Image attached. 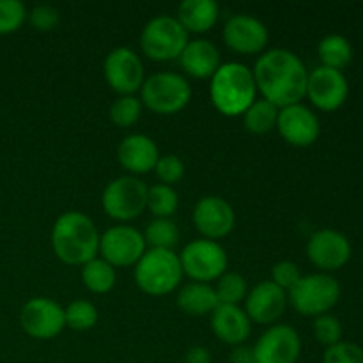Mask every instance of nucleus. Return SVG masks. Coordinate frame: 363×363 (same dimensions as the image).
<instances>
[{"mask_svg":"<svg viewBox=\"0 0 363 363\" xmlns=\"http://www.w3.org/2000/svg\"><path fill=\"white\" fill-rule=\"evenodd\" d=\"M64 319L74 332H87L98 323V308L87 300H74L64 308Z\"/></svg>","mask_w":363,"mask_h":363,"instance_id":"obj_31","label":"nucleus"},{"mask_svg":"<svg viewBox=\"0 0 363 363\" xmlns=\"http://www.w3.org/2000/svg\"><path fill=\"white\" fill-rule=\"evenodd\" d=\"M52 247L62 262L71 266H84L98 255L99 233L91 216L85 213H62L53 223Z\"/></svg>","mask_w":363,"mask_h":363,"instance_id":"obj_2","label":"nucleus"},{"mask_svg":"<svg viewBox=\"0 0 363 363\" xmlns=\"http://www.w3.org/2000/svg\"><path fill=\"white\" fill-rule=\"evenodd\" d=\"M230 363H255L252 347L243 346V344L234 347L233 353H230Z\"/></svg>","mask_w":363,"mask_h":363,"instance_id":"obj_40","label":"nucleus"},{"mask_svg":"<svg viewBox=\"0 0 363 363\" xmlns=\"http://www.w3.org/2000/svg\"><path fill=\"white\" fill-rule=\"evenodd\" d=\"M220 16L216 0H183L177 7V20L186 32L204 34L215 27Z\"/></svg>","mask_w":363,"mask_h":363,"instance_id":"obj_23","label":"nucleus"},{"mask_svg":"<svg viewBox=\"0 0 363 363\" xmlns=\"http://www.w3.org/2000/svg\"><path fill=\"white\" fill-rule=\"evenodd\" d=\"M353 248L350 240L335 229L315 230L307 243V255L323 273L337 272L350 262Z\"/></svg>","mask_w":363,"mask_h":363,"instance_id":"obj_14","label":"nucleus"},{"mask_svg":"<svg viewBox=\"0 0 363 363\" xmlns=\"http://www.w3.org/2000/svg\"><path fill=\"white\" fill-rule=\"evenodd\" d=\"M179 208V195L172 186L155 184L147 190V209L156 218H170Z\"/></svg>","mask_w":363,"mask_h":363,"instance_id":"obj_29","label":"nucleus"},{"mask_svg":"<svg viewBox=\"0 0 363 363\" xmlns=\"http://www.w3.org/2000/svg\"><path fill=\"white\" fill-rule=\"evenodd\" d=\"M287 300L301 315L318 318L328 314L340 300V284L330 273H312L301 277L300 282L289 291Z\"/></svg>","mask_w":363,"mask_h":363,"instance_id":"obj_5","label":"nucleus"},{"mask_svg":"<svg viewBox=\"0 0 363 363\" xmlns=\"http://www.w3.org/2000/svg\"><path fill=\"white\" fill-rule=\"evenodd\" d=\"M254 73L241 62L220 64L216 73L211 77L209 98L220 113L227 117L240 116L255 101Z\"/></svg>","mask_w":363,"mask_h":363,"instance_id":"obj_3","label":"nucleus"},{"mask_svg":"<svg viewBox=\"0 0 363 363\" xmlns=\"http://www.w3.org/2000/svg\"><path fill=\"white\" fill-rule=\"evenodd\" d=\"M183 275H188L191 282L209 284L218 280L225 273L229 259L227 252L218 241L194 240L183 248L179 255Z\"/></svg>","mask_w":363,"mask_h":363,"instance_id":"obj_9","label":"nucleus"},{"mask_svg":"<svg viewBox=\"0 0 363 363\" xmlns=\"http://www.w3.org/2000/svg\"><path fill=\"white\" fill-rule=\"evenodd\" d=\"M188 41V32L179 20L170 14H158L151 18L140 32L142 52L158 62L179 57Z\"/></svg>","mask_w":363,"mask_h":363,"instance_id":"obj_7","label":"nucleus"},{"mask_svg":"<svg viewBox=\"0 0 363 363\" xmlns=\"http://www.w3.org/2000/svg\"><path fill=\"white\" fill-rule=\"evenodd\" d=\"M318 55L321 59V66L342 71L353 59V46L344 35L328 34L319 41Z\"/></svg>","mask_w":363,"mask_h":363,"instance_id":"obj_25","label":"nucleus"},{"mask_svg":"<svg viewBox=\"0 0 363 363\" xmlns=\"http://www.w3.org/2000/svg\"><path fill=\"white\" fill-rule=\"evenodd\" d=\"M28 13L20 0H0V35L16 32L27 20Z\"/></svg>","mask_w":363,"mask_h":363,"instance_id":"obj_33","label":"nucleus"},{"mask_svg":"<svg viewBox=\"0 0 363 363\" xmlns=\"http://www.w3.org/2000/svg\"><path fill=\"white\" fill-rule=\"evenodd\" d=\"M179 60L190 77L211 78L220 67V52L209 39H194L184 46Z\"/></svg>","mask_w":363,"mask_h":363,"instance_id":"obj_22","label":"nucleus"},{"mask_svg":"<svg viewBox=\"0 0 363 363\" xmlns=\"http://www.w3.org/2000/svg\"><path fill=\"white\" fill-rule=\"evenodd\" d=\"M223 43L238 53H259L266 48L269 32L252 14H234L223 25Z\"/></svg>","mask_w":363,"mask_h":363,"instance_id":"obj_18","label":"nucleus"},{"mask_svg":"<svg viewBox=\"0 0 363 363\" xmlns=\"http://www.w3.org/2000/svg\"><path fill=\"white\" fill-rule=\"evenodd\" d=\"M135 282L138 289L151 296H165L177 289L183 279L179 255L174 250L149 248L135 264Z\"/></svg>","mask_w":363,"mask_h":363,"instance_id":"obj_4","label":"nucleus"},{"mask_svg":"<svg viewBox=\"0 0 363 363\" xmlns=\"http://www.w3.org/2000/svg\"><path fill=\"white\" fill-rule=\"evenodd\" d=\"M82 280L94 294H105L116 286V268L103 257H94L82 266Z\"/></svg>","mask_w":363,"mask_h":363,"instance_id":"obj_26","label":"nucleus"},{"mask_svg":"<svg viewBox=\"0 0 363 363\" xmlns=\"http://www.w3.org/2000/svg\"><path fill=\"white\" fill-rule=\"evenodd\" d=\"M287 293L272 280L259 282L245 298V312L257 325H273L286 312Z\"/></svg>","mask_w":363,"mask_h":363,"instance_id":"obj_19","label":"nucleus"},{"mask_svg":"<svg viewBox=\"0 0 363 363\" xmlns=\"http://www.w3.org/2000/svg\"><path fill=\"white\" fill-rule=\"evenodd\" d=\"M27 18L35 30L48 32L59 25L60 14L53 6H45V4H43V6H35L34 9L28 13Z\"/></svg>","mask_w":363,"mask_h":363,"instance_id":"obj_38","label":"nucleus"},{"mask_svg":"<svg viewBox=\"0 0 363 363\" xmlns=\"http://www.w3.org/2000/svg\"><path fill=\"white\" fill-rule=\"evenodd\" d=\"M184 363H211V353L202 346H194L184 354Z\"/></svg>","mask_w":363,"mask_h":363,"instance_id":"obj_39","label":"nucleus"},{"mask_svg":"<svg viewBox=\"0 0 363 363\" xmlns=\"http://www.w3.org/2000/svg\"><path fill=\"white\" fill-rule=\"evenodd\" d=\"M277 130L287 144L294 147H308L318 140L321 124L318 116L308 106L296 103L280 108L277 119Z\"/></svg>","mask_w":363,"mask_h":363,"instance_id":"obj_16","label":"nucleus"},{"mask_svg":"<svg viewBox=\"0 0 363 363\" xmlns=\"http://www.w3.org/2000/svg\"><path fill=\"white\" fill-rule=\"evenodd\" d=\"M213 333L229 346H241L250 337L252 321L240 305L220 303L211 312Z\"/></svg>","mask_w":363,"mask_h":363,"instance_id":"obj_21","label":"nucleus"},{"mask_svg":"<svg viewBox=\"0 0 363 363\" xmlns=\"http://www.w3.org/2000/svg\"><path fill=\"white\" fill-rule=\"evenodd\" d=\"M20 325L32 339H53L66 328L64 308L50 298H32L21 308Z\"/></svg>","mask_w":363,"mask_h":363,"instance_id":"obj_12","label":"nucleus"},{"mask_svg":"<svg viewBox=\"0 0 363 363\" xmlns=\"http://www.w3.org/2000/svg\"><path fill=\"white\" fill-rule=\"evenodd\" d=\"M215 293L218 298V303L240 305V301H243L248 294L247 280L240 273L225 272L216 280Z\"/></svg>","mask_w":363,"mask_h":363,"instance_id":"obj_30","label":"nucleus"},{"mask_svg":"<svg viewBox=\"0 0 363 363\" xmlns=\"http://www.w3.org/2000/svg\"><path fill=\"white\" fill-rule=\"evenodd\" d=\"M350 94V84L342 71L319 66L308 73L307 96L312 105L323 112L339 110Z\"/></svg>","mask_w":363,"mask_h":363,"instance_id":"obj_15","label":"nucleus"},{"mask_svg":"<svg viewBox=\"0 0 363 363\" xmlns=\"http://www.w3.org/2000/svg\"><path fill=\"white\" fill-rule=\"evenodd\" d=\"M155 172L158 176V179L162 181V184H170L177 183V181L183 179L184 176V163L181 162L179 156L176 155H165L160 156L158 162H156Z\"/></svg>","mask_w":363,"mask_h":363,"instance_id":"obj_36","label":"nucleus"},{"mask_svg":"<svg viewBox=\"0 0 363 363\" xmlns=\"http://www.w3.org/2000/svg\"><path fill=\"white\" fill-rule=\"evenodd\" d=\"M301 279L300 268L291 261H280L272 269V282L289 293Z\"/></svg>","mask_w":363,"mask_h":363,"instance_id":"obj_37","label":"nucleus"},{"mask_svg":"<svg viewBox=\"0 0 363 363\" xmlns=\"http://www.w3.org/2000/svg\"><path fill=\"white\" fill-rule=\"evenodd\" d=\"M105 80L119 96L135 94L144 84V64L128 46L113 48L103 62Z\"/></svg>","mask_w":363,"mask_h":363,"instance_id":"obj_10","label":"nucleus"},{"mask_svg":"<svg viewBox=\"0 0 363 363\" xmlns=\"http://www.w3.org/2000/svg\"><path fill=\"white\" fill-rule=\"evenodd\" d=\"M147 184L137 176L117 177L103 190V209L110 218L119 222L137 218L147 208Z\"/></svg>","mask_w":363,"mask_h":363,"instance_id":"obj_8","label":"nucleus"},{"mask_svg":"<svg viewBox=\"0 0 363 363\" xmlns=\"http://www.w3.org/2000/svg\"><path fill=\"white\" fill-rule=\"evenodd\" d=\"M252 73L262 98L279 108L301 103L307 96L308 71L303 60L291 50H266Z\"/></svg>","mask_w":363,"mask_h":363,"instance_id":"obj_1","label":"nucleus"},{"mask_svg":"<svg viewBox=\"0 0 363 363\" xmlns=\"http://www.w3.org/2000/svg\"><path fill=\"white\" fill-rule=\"evenodd\" d=\"M191 85L184 77L174 71H160L145 78L140 89V101L149 110L170 116L190 103Z\"/></svg>","mask_w":363,"mask_h":363,"instance_id":"obj_6","label":"nucleus"},{"mask_svg":"<svg viewBox=\"0 0 363 363\" xmlns=\"http://www.w3.org/2000/svg\"><path fill=\"white\" fill-rule=\"evenodd\" d=\"M323 363H363V347L354 342L340 340L339 344L326 347Z\"/></svg>","mask_w":363,"mask_h":363,"instance_id":"obj_35","label":"nucleus"},{"mask_svg":"<svg viewBox=\"0 0 363 363\" xmlns=\"http://www.w3.org/2000/svg\"><path fill=\"white\" fill-rule=\"evenodd\" d=\"M144 234L131 225H113L99 236V252L113 268L135 266L145 252Z\"/></svg>","mask_w":363,"mask_h":363,"instance_id":"obj_11","label":"nucleus"},{"mask_svg":"<svg viewBox=\"0 0 363 363\" xmlns=\"http://www.w3.org/2000/svg\"><path fill=\"white\" fill-rule=\"evenodd\" d=\"M117 158H119L121 165L130 170L131 174H147L155 170L160 151L151 137L133 133L121 140L119 147H117Z\"/></svg>","mask_w":363,"mask_h":363,"instance_id":"obj_20","label":"nucleus"},{"mask_svg":"<svg viewBox=\"0 0 363 363\" xmlns=\"http://www.w3.org/2000/svg\"><path fill=\"white\" fill-rule=\"evenodd\" d=\"M194 223L206 240L216 241L225 238L234 229L236 213L225 199L208 195L195 204Z\"/></svg>","mask_w":363,"mask_h":363,"instance_id":"obj_17","label":"nucleus"},{"mask_svg":"<svg viewBox=\"0 0 363 363\" xmlns=\"http://www.w3.org/2000/svg\"><path fill=\"white\" fill-rule=\"evenodd\" d=\"M255 363H296L301 354V339L289 325H273L257 339Z\"/></svg>","mask_w":363,"mask_h":363,"instance_id":"obj_13","label":"nucleus"},{"mask_svg":"<svg viewBox=\"0 0 363 363\" xmlns=\"http://www.w3.org/2000/svg\"><path fill=\"white\" fill-rule=\"evenodd\" d=\"M218 305L215 287H211L209 284H184L177 293V307L188 315L211 314Z\"/></svg>","mask_w":363,"mask_h":363,"instance_id":"obj_24","label":"nucleus"},{"mask_svg":"<svg viewBox=\"0 0 363 363\" xmlns=\"http://www.w3.org/2000/svg\"><path fill=\"white\" fill-rule=\"evenodd\" d=\"M145 245L160 250H174L179 241V229L172 218H155L147 223L144 233Z\"/></svg>","mask_w":363,"mask_h":363,"instance_id":"obj_28","label":"nucleus"},{"mask_svg":"<svg viewBox=\"0 0 363 363\" xmlns=\"http://www.w3.org/2000/svg\"><path fill=\"white\" fill-rule=\"evenodd\" d=\"M280 108L269 103L268 99H255L243 113V124L250 133L264 135L277 128Z\"/></svg>","mask_w":363,"mask_h":363,"instance_id":"obj_27","label":"nucleus"},{"mask_svg":"<svg viewBox=\"0 0 363 363\" xmlns=\"http://www.w3.org/2000/svg\"><path fill=\"white\" fill-rule=\"evenodd\" d=\"M314 335L319 344L330 347L342 340L344 330L339 319L332 314H323L314 319Z\"/></svg>","mask_w":363,"mask_h":363,"instance_id":"obj_34","label":"nucleus"},{"mask_svg":"<svg viewBox=\"0 0 363 363\" xmlns=\"http://www.w3.org/2000/svg\"><path fill=\"white\" fill-rule=\"evenodd\" d=\"M110 119L121 128L133 126L142 116V101L135 94L119 96L110 105Z\"/></svg>","mask_w":363,"mask_h":363,"instance_id":"obj_32","label":"nucleus"}]
</instances>
